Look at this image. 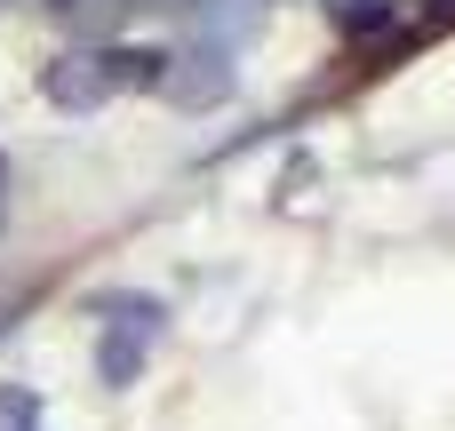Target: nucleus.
Returning a JSON list of instances; mask_svg holds the SVG:
<instances>
[{
	"label": "nucleus",
	"mask_w": 455,
	"mask_h": 431,
	"mask_svg": "<svg viewBox=\"0 0 455 431\" xmlns=\"http://www.w3.org/2000/svg\"><path fill=\"white\" fill-rule=\"evenodd\" d=\"M128 8H192V0H128Z\"/></svg>",
	"instance_id": "obj_8"
},
{
	"label": "nucleus",
	"mask_w": 455,
	"mask_h": 431,
	"mask_svg": "<svg viewBox=\"0 0 455 431\" xmlns=\"http://www.w3.org/2000/svg\"><path fill=\"white\" fill-rule=\"evenodd\" d=\"M32 424H40V400L16 392V384H0V431H32Z\"/></svg>",
	"instance_id": "obj_7"
},
{
	"label": "nucleus",
	"mask_w": 455,
	"mask_h": 431,
	"mask_svg": "<svg viewBox=\"0 0 455 431\" xmlns=\"http://www.w3.org/2000/svg\"><path fill=\"white\" fill-rule=\"evenodd\" d=\"M0 192H8V160H0Z\"/></svg>",
	"instance_id": "obj_9"
},
{
	"label": "nucleus",
	"mask_w": 455,
	"mask_h": 431,
	"mask_svg": "<svg viewBox=\"0 0 455 431\" xmlns=\"http://www.w3.org/2000/svg\"><path fill=\"white\" fill-rule=\"evenodd\" d=\"M96 312H112V320H104V344H96V376H104L112 392H128V384L144 376V344L160 336L168 304H160V296H96Z\"/></svg>",
	"instance_id": "obj_1"
},
{
	"label": "nucleus",
	"mask_w": 455,
	"mask_h": 431,
	"mask_svg": "<svg viewBox=\"0 0 455 431\" xmlns=\"http://www.w3.org/2000/svg\"><path fill=\"white\" fill-rule=\"evenodd\" d=\"M104 56H112V80L120 88H160L168 64H176V48H104Z\"/></svg>",
	"instance_id": "obj_4"
},
{
	"label": "nucleus",
	"mask_w": 455,
	"mask_h": 431,
	"mask_svg": "<svg viewBox=\"0 0 455 431\" xmlns=\"http://www.w3.org/2000/svg\"><path fill=\"white\" fill-rule=\"evenodd\" d=\"M328 16H336L344 32H384V24H392V0H328Z\"/></svg>",
	"instance_id": "obj_5"
},
{
	"label": "nucleus",
	"mask_w": 455,
	"mask_h": 431,
	"mask_svg": "<svg viewBox=\"0 0 455 431\" xmlns=\"http://www.w3.org/2000/svg\"><path fill=\"white\" fill-rule=\"evenodd\" d=\"M232 88H240V72H232V48H216V40L176 48V64H168V80H160V96H168L176 112H216Z\"/></svg>",
	"instance_id": "obj_2"
},
{
	"label": "nucleus",
	"mask_w": 455,
	"mask_h": 431,
	"mask_svg": "<svg viewBox=\"0 0 455 431\" xmlns=\"http://www.w3.org/2000/svg\"><path fill=\"white\" fill-rule=\"evenodd\" d=\"M40 88H48V104H56V112H96L120 80H112V56H104V48H72V56H56V64H48V80H40Z\"/></svg>",
	"instance_id": "obj_3"
},
{
	"label": "nucleus",
	"mask_w": 455,
	"mask_h": 431,
	"mask_svg": "<svg viewBox=\"0 0 455 431\" xmlns=\"http://www.w3.org/2000/svg\"><path fill=\"white\" fill-rule=\"evenodd\" d=\"M128 0H48V16H64V24H80V32H104L112 16H120Z\"/></svg>",
	"instance_id": "obj_6"
}]
</instances>
